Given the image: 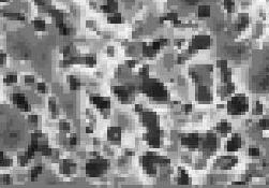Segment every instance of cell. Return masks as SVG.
Listing matches in <instances>:
<instances>
[{"label":"cell","mask_w":269,"mask_h":188,"mask_svg":"<svg viewBox=\"0 0 269 188\" xmlns=\"http://www.w3.org/2000/svg\"><path fill=\"white\" fill-rule=\"evenodd\" d=\"M126 153H127V155H128V156H132V155H133V152H129V151H127Z\"/></svg>","instance_id":"56"},{"label":"cell","mask_w":269,"mask_h":188,"mask_svg":"<svg viewBox=\"0 0 269 188\" xmlns=\"http://www.w3.org/2000/svg\"><path fill=\"white\" fill-rule=\"evenodd\" d=\"M158 41L160 42V44H161V45H163V44H167V42H168V41H167L166 39H160V40H158Z\"/></svg>","instance_id":"51"},{"label":"cell","mask_w":269,"mask_h":188,"mask_svg":"<svg viewBox=\"0 0 269 188\" xmlns=\"http://www.w3.org/2000/svg\"><path fill=\"white\" fill-rule=\"evenodd\" d=\"M196 99L201 102L211 101V94L207 86H199L196 89Z\"/></svg>","instance_id":"8"},{"label":"cell","mask_w":269,"mask_h":188,"mask_svg":"<svg viewBox=\"0 0 269 188\" xmlns=\"http://www.w3.org/2000/svg\"><path fill=\"white\" fill-rule=\"evenodd\" d=\"M145 140L148 141V143L152 147H159L160 146V138H159V130L152 128L147 135H145Z\"/></svg>","instance_id":"5"},{"label":"cell","mask_w":269,"mask_h":188,"mask_svg":"<svg viewBox=\"0 0 269 188\" xmlns=\"http://www.w3.org/2000/svg\"><path fill=\"white\" fill-rule=\"evenodd\" d=\"M90 100H91V102H92L97 108H99V109H108L109 108L108 99L102 98V97H99V96H93V97H91Z\"/></svg>","instance_id":"11"},{"label":"cell","mask_w":269,"mask_h":188,"mask_svg":"<svg viewBox=\"0 0 269 188\" xmlns=\"http://www.w3.org/2000/svg\"><path fill=\"white\" fill-rule=\"evenodd\" d=\"M25 82L26 83H34V78L31 75H28L25 78Z\"/></svg>","instance_id":"46"},{"label":"cell","mask_w":269,"mask_h":188,"mask_svg":"<svg viewBox=\"0 0 269 188\" xmlns=\"http://www.w3.org/2000/svg\"><path fill=\"white\" fill-rule=\"evenodd\" d=\"M59 128L61 130H63V131H68V130H70V124L65 121H61L59 123Z\"/></svg>","instance_id":"34"},{"label":"cell","mask_w":269,"mask_h":188,"mask_svg":"<svg viewBox=\"0 0 269 188\" xmlns=\"http://www.w3.org/2000/svg\"><path fill=\"white\" fill-rule=\"evenodd\" d=\"M13 102H14L20 109L24 110L26 112L30 110V107H29L28 102H27L25 96L23 95V94H14V95H13Z\"/></svg>","instance_id":"9"},{"label":"cell","mask_w":269,"mask_h":188,"mask_svg":"<svg viewBox=\"0 0 269 188\" xmlns=\"http://www.w3.org/2000/svg\"><path fill=\"white\" fill-rule=\"evenodd\" d=\"M140 74L144 76H147L148 75V66H144L143 69L140 70Z\"/></svg>","instance_id":"44"},{"label":"cell","mask_w":269,"mask_h":188,"mask_svg":"<svg viewBox=\"0 0 269 188\" xmlns=\"http://www.w3.org/2000/svg\"><path fill=\"white\" fill-rule=\"evenodd\" d=\"M241 138L240 135H238V133H235V135H233V137H232V139L230 140H228V142H227V152H237L239 148L241 147Z\"/></svg>","instance_id":"7"},{"label":"cell","mask_w":269,"mask_h":188,"mask_svg":"<svg viewBox=\"0 0 269 188\" xmlns=\"http://www.w3.org/2000/svg\"><path fill=\"white\" fill-rule=\"evenodd\" d=\"M135 111L137 113L143 112V105H142V104H136V105H135Z\"/></svg>","instance_id":"47"},{"label":"cell","mask_w":269,"mask_h":188,"mask_svg":"<svg viewBox=\"0 0 269 188\" xmlns=\"http://www.w3.org/2000/svg\"><path fill=\"white\" fill-rule=\"evenodd\" d=\"M1 1H3V2H4V1H8V0H1Z\"/></svg>","instance_id":"57"},{"label":"cell","mask_w":269,"mask_h":188,"mask_svg":"<svg viewBox=\"0 0 269 188\" xmlns=\"http://www.w3.org/2000/svg\"><path fill=\"white\" fill-rule=\"evenodd\" d=\"M85 62L89 66H93L95 64V57L93 56H87L85 58Z\"/></svg>","instance_id":"38"},{"label":"cell","mask_w":269,"mask_h":188,"mask_svg":"<svg viewBox=\"0 0 269 188\" xmlns=\"http://www.w3.org/2000/svg\"><path fill=\"white\" fill-rule=\"evenodd\" d=\"M36 88H38V90H39L40 93H44L45 90H46V86H45L44 83H39L38 86H36Z\"/></svg>","instance_id":"42"},{"label":"cell","mask_w":269,"mask_h":188,"mask_svg":"<svg viewBox=\"0 0 269 188\" xmlns=\"http://www.w3.org/2000/svg\"><path fill=\"white\" fill-rule=\"evenodd\" d=\"M33 26L34 29L38 31H42L45 29V22L42 20H33Z\"/></svg>","instance_id":"24"},{"label":"cell","mask_w":269,"mask_h":188,"mask_svg":"<svg viewBox=\"0 0 269 188\" xmlns=\"http://www.w3.org/2000/svg\"><path fill=\"white\" fill-rule=\"evenodd\" d=\"M191 76H192L193 81H195V82H201V81H202V76L199 75L197 72H191Z\"/></svg>","instance_id":"40"},{"label":"cell","mask_w":269,"mask_h":188,"mask_svg":"<svg viewBox=\"0 0 269 188\" xmlns=\"http://www.w3.org/2000/svg\"><path fill=\"white\" fill-rule=\"evenodd\" d=\"M28 121H29V123H31V124H36V121H38V116L30 115L28 117Z\"/></svg>","instance_id":"43"},{"label":"cell","mask_w":269,"mask_h":188,"mask_svg":"<svg viewBox=\"0 0 269 188\" xmlns=\"http://www.w3.org/2000/svg\"><path fill=\"white\" fill-rule=\"evenodd\" d=\"M69 143H70V145H76V143H77V137H76V135H71L70 139H69Z\"/></svg>","instance_id":"41"},{"label":"cell","mask_w":269,"mask_h":188,"mask_svg":"<svg viewBox=\"0 0 269 188\" xmlns=\"http://www.w3.org/2000/svg\"><path fill=\"white\" fill-rule=\"evenodd\" d=\"M191 110H192V105L191 104H185V111L187 114H189V113L191 112Z\"/></svg>","instance_id":"48"},{"label":"cell","mask_w":269,"mask_h":188,"mask_svg":"<svg viewBox=\"0 0 269 188\" xmlns=\"http://www.w3.org/2000/svg\"><path fill=\"white\" fill-rule=\"evenodd\" d=\"M258 126L261 127L262 129H269V118H262L261 121H258Z\"/></svg>","instance_id":"30"},{"label":"cell","mask_w":269,"mask_h":188,"mask_svg":"<svg viewBox=\"0 0 269 188\" xmlns=\"http://www.w3.org/2000/svg\"><path fill=\"white\" fill-rule=\"evenodd\" d=\"M156 119H157V117H156V115L152 112H146L143 116L144 123L149 128H152V127L156 126Z\"/></svg>","instance_id":"14"},{"label":"cell","mask_w":269,"mask_h":188,"mask_svg":"<svg viewBox=\"0 0 269 188\" xmlns=\"http://www.w3.org/2000/svg\"><path fill=\"white\" fill-rule=\"evenodd\" d=\"M1 165H2V167H9L12 165V160L11 159H6L4 158V156H1Z\"/></svg>","instance_id":"37"},{"label":"cell","mask_w":269,"mask_h":188,"mask_svg":"<svg viewBox=\"0 0 269 188\" xmlns=\"http://www.w3.org/2000/svg\"><path fill=\"white\" fill-rule=\"evenodd\" d=\"M181 143L183 145L188 146V147H197L199 143V137L198 135H185V138L181 139Z\"/></svg>","instance_id":"10"},{"label":"cell","mask_w":269,"mask_h":188,"mask_svg":"<svg viewBox=\"0 0 269 188\" xmlns=\"http://www.w3.org/2000/svg\"><path fill=\"white\" fill-rule=\"evenodd\" d=\"M156 50H154L153 48H152V45L151 46H147L146 44H144V46H143V53H144V55L145 56H147V57H152L156 54Z\"/></svg>","instance_id":"21"},{"label":"cell","mask_w":269,"mask_h":188,"mask_svg":"<svg viewBox=\"0 0 269 188\" xmlns=\"http://www.w3.org/2000/svg\"><path fill=\"white\" fill-rule=\"evenodd\" d=\"M17 81V78L16 75L14 74H8V75L4 78V82L6 83H15Z\"/></svg>","instance_id":"33"},{"label":"cell","mask_w":269,"mask_h":188,"mask_svg":"<svg viewBox=\"0 0 269 188\" xmlns=\"http://www.w3.org/2000/svg\"><path fill=\"white\" fill-rule=\"evenodd\" d=\"M223 6L224 9L226 10L228 13H232L234 12V9H235V4H234V0H224L223 2Z\"/></svg>","instance_id":"23"},{"label":"cell","mask_w":269,"mask_h":188,"mask_svg":"<svg viewBox=\"0 0 269 188\" xmlns=\"http://www.w3.org/2000/svg\"><path fill=\"white\" fill-rule=\"evenodd\" d=\"M210 37L206 36V34H201V36H195L192 40V44L191 48H189V52L194 53V51L197 50H205L210 46Z\"/></svg>","instance_id":"3"},{"label":"cell","mask_w":269,"mask_h":188,"mask_svg":"<svg viewBox=\"0 0 269 188\" xmlns=\"http://www.w3.org/2000/svg\"><path fill=\"white\" fill-rule=\"evenodd\" d=\"M107 6H108L109 9L112 10V12H114V11L117 10L118 4H117V2H116L115 0H107Z\"/></svg>","instance_id":"35"},{"label":"cell","mask_w":269,"mask_h":188,"mask_svg":"<svg viewBox=\"0 0 269 188\" xmlns=\"http://www.w3.org/2000/svg\"><path fill=\"white\" fill-rule=\"evenodd\" d=\"M216 146H217V139H216V135H212V133H208L206 135V139L204 141V144H203V149L206 154H210L212 153L214 149H216Z\"/></svg>","instance_id":"4"},{"label":"cell","mask_w":269,"mask_h":188,"mask_svg":"<svg viewBox=\"0 0 269 188\" xmlns=\"http://www.w3.org/2000/svg\"><path fill=\"white\" fill-rule=\"evenodd\" d=\"M248 153H249V155L250 156H252V157H257V156H260V149H258L257 147H250Z\"/></svg>","instance_id":"32"},{"label":"cell","mask_w":269,"mask_h":188,"mask_svg":"<svg viewBox=\"0 0 269 188\" xmlns=\"http://www.w3.org/2000/svg\"><path fill=\"white\" fill-rule=\"evenodd\" d=\"M107 137H108V140L111 141H119L121 138V129L120 128H117V127H114V128H109L108 132H107Z\"/></svg>","instance_id":"13"},{"label":"cell","mask_w":269,"mask_h":188,"mask_svg":"<svg viewBox=\"0 0 269 188\" xmlns=\"http://www.w3.org/2000/svg\"><path fill=\"white\" fill-rule=\"evenodd\" d=\"M250 22V17L247 13H242V14H239V18L238 22L236 23L235 25V29L236 30H244L248 25H249Z\"/></svg>","instance_id":"12"},{"label":"cell","mask_w":269,"mask_h":188,"mask_svg":"<svg viewBox=\"0 0 269 188\" xmlns=\"http://www.w3.org/2000/svg\"><path fill=\"white\" fill-rule=\"evenodd\" d=\"M108 22L113 23V24H119V23L122 22V18H121L120 14H117V13H113V15L108 17Z\"/></svg>","instance_id":"25"},{"label":"cell","mask_w":269,"mask_h":188,"mask_svg":"<svg viewBox=\"0 0 269 188\" xmlns=\"http://www.w3.org/2000/svg\"><path fill=\"white\" fill-rule=\"evenodd\" d=\"M41 172H42V167H36V168L32 169V170H31V173H30L31 180L36 178V176H38Z\"/></svg>","instance_id":"27"},{"label":"cell","mask_w":269,"mask_h":188,"mask_svg":"<svg viewBox=\"0 0 269 188\" xmlns=\"http://www.w3.org/2000/svg\"><path fill=\"white\" fill-rule=\"evenodd\" d=\"M249 110V100L244 95H237L227 103V111L230 115H244Z\"/></svg>","instance_id":"1"},{"label":"cell","mask_w":269,"mask_h":188,"mask_svg":"<svg viewBox=\"0 0 269 188\" xmlns=\"http://www.w3.org/2000/svg\"><path fill=\"white\" fill-rule=\"evenodd\" d=\"M4 59H6V55H4V54L2 53V54H1V64H3V62L6 61Z\"/></svg>","instance_id":"53"},{"label":"cell","mask_w":269,"mask_h":188,"mask_svg":"<svg viewBox=\"0 0 269 188\" xmlns=\"http://www.w3.org/2000/svg\"><path fill=\"white\" fill-rule=\"evenodd\" d=\"M107 50H108V55H109V56H112V55H114V48H113L112 46H109V48H107Z\"/></svg>","instance_id":"52"},{"label":"cell","mask_w":269,"mask_h":188,"mask_svg":"<svg viewBox=\"0 0 269 188\" xmlns=\"http://www.w3.org/2000/svg\"><path fill=\"white\" fill-rule=\"evenodd\" d=\"M217 67L220 68V69H225V68H227V61L226 60H224V59H219L218 61H217Z\"/></svg>","instance_id":"36"},{"label":"cell","mask_w":269,"mask_h":188,"mask_svg":"<svg viewBox=\"0 0 269 188\" xmlns=\"http://www.w3.org/2000/svg\"><path fill=\"white\" fill-rule=\"evenodd\" d=\"M197 14L199 17H209L210 16V7L209 6H201L198 8Z\"/></svg>","instance_id":"18"},{"label":"cell","mask_w":269,"mask_h":188,"mask_svg":"<svg viewBox=\"0 0 269 188\" xmlns=\"http://www.w3.org/2000/svg\"><path fill=\"white\" fill-rule=\"evenodd\" d=\"M178 181L181 184H188V183H190L191 180H190V176H189L188 173L185 170L179 169V178H178Z\"/></svg>","instance_id":"20"},{"label":"cell","mask_w":269,"mask_h":188,"mask_svg":"<svg viewBox=\"0 0 269 188\" xmlns=\"http://www.w3.org/2000/svg\"><path fill=\"white\" fill-rule=\"evenodd\" d=\"M107 167V161L103 159H95L89 161V163H87L86 166V172L89 176H99L100 174L103 173V171H105V169Z\"/></svg>","instance_id":"2"},{"label":"cell","mask_w":269,"mask_h":188,"mask_svg":"<svg viewBox=\"0 0 269 188\" xmlns=\"http://www.w3.org/2000/svg\"><path fill=\"white\" fill-rule=\"evenodd\" d=\"M237 161H238V159L236 157H233V156H225V157H221L218 160V165L221 169L227 170V169L233 168L236 163H237Z\"/></svg>","instance_id":"6"},{"label":"cell","mask_w":269,"mask_h":188,"mask_svg":"<svg viewBox=\"0 0 269 188\" xmlns=\"http://www.w3.org/2000/svg\"><path fill=\"white\" fill-rule=\"evenodd\" d=\"M263 109H264V107L261 102L260 101L255 102L254 107H253V109H252L253 115H261L262 113H263Z\"/></svg>","instance_id":"22"},{"label":"cell","mask_w":269,"mask_h":188,"mask_svg":"<svg viewBox=\"0 0 269 188\" xmlns=\"http://www.w3.org/2000/svg\"><path fill=\"white\" fill-rule=\"evenodd\" d=\"M185 58L183 56H182V57H179V58H178V62H183V61H185Z\"/></svg>","instance_id":"54"},{"label":"cell","mask_w":269,"mask_h":188,"mask_svg":"<svg viewBox=\"0 0 269 188\" xmlns=\"http://www.w3.org/2000/svg\"><path fill=\"white\" fill-rule=\"evenodd\" d=\"M221 78H222V82H224V83H228V82L230 81V78H232V71H230L228 68L222 69L221 70Z\"/></svg>","instance_id":"19"},{"label":"cell","mask_w":269,"mask_h":188,"mask_svg":"<svg viewBox=\"0 0 269 188\" xmlns=\"http://www.w3.org/2000/svg\"><path fill=\"white\" fill-rule=\"evenodd\" d=\"M49 109H51L52 113H56L57 109H56V102L54 99H49Z\"/></svg>","instance_id":"39"},{"label":"cell","mask_w":269,"mask_h":188,"mask_svg":"<svg viewBox=\"0 0 269 188\" xmlns=\"http://www.w3.org/2000/svg\"><path fill=\"white\" fill-rule=\"evenodd\" d=\"M230 130H232L230 124H228L225 121H221V123H219L217 125V131H219L220 133H228Z\"/></svg>","instance_id":"17"},{"label":"cell","mask_w":269,"mask_h":188,"mask_svg":"<svg viewBox=\"0 0 269 188\" xmlns=\"http://www.w3.org/2000/svg\"><path fill=\"white\" fill-rule=\"evenodd\" d=\"M86 132H88V133H91V132H92V129H91L90 127H88V128H86Z\"/></svg>","instance_id":"55"},{"label":"cell","mask_w":269,"mask_h":188,"mask_svg":"<svg viewBox=\"0 0 269 188\" xmlns=\"http://www.w3.org/2000/svg\"><path fill=\"white\" fill-rule=\"evenodd\" d=\"M173 20V22H175V20H178V14H177V13H168V14H166L163 18H161V20Z\"/></svg>","instance_id":"28"},{"label":"cell","mask_w":269,"mask_h":188,"mask_svg":"<svg viewBox=\"0 0 269 188\" xmlns=\"http://www.w3.org/2000/svg\"><path fill=\"white\" fill-rule=\"evenodd\" d=\"M114 91H115L116 95L119 97L121 101H127L129 99V93L124 89V87H115L114 88Z\"/></svg>","instance_id":"16"},{"label":"cell","mask_w":269,"mask_h":188,"mask_svg":"<svg viewBox=\"0 0 269 188\" xmlns=\"http://www.w3.org/2000/svg\"><path fill=\"white\" fill-rule=\"evenodd\" d=\"M127 66L129 68H134L135 67V61L134 60H128L127 61Z\"/></svg>","instance_id":"49"},{"label":"cell","mask_w":269,"mask_h":188,"mask_svg":"<svg viewBox=\"0 0 269 188\" xmlns=\"http://www.w3.org/2000/svg\"><path fill=\"white\" fill-rule=\"evenodd\" d=\"M6 16H9V18H13V20H25V17L23 14H20V13H6Z\"/></svg>","instance_id":"29"},{"label":"cell","mask_w":269,"mask_h":188,"mask_svg":"<svg viewBox=\"0 0 269 188\" xmlns=\"http://www.w3.org/2000/svg\"><path fill=\"white\" fill-rule=\"evenodd\" d=\"M160 46H161V44L159 41H156V42L152 43V48H153L156 51H159V50H160Z\"/></svg>","instance_id":"45"},{"label":"cell","mask_w":269,"mask_h":188,"mask_svg":"<svg viewBox=\"0 0 269 188\" xmlns=\"http://www.w3.org/2000/svg\"><path fill=\"white\" fill-rule=\"evenodd\" d=\"M2 180L4 181V183H11V181H12V178L9 175H3L2 176Z\"/></svg>","instance_id":"50"},{"label":"cell","mask_w":269,"mask_h":188,"mask_svg":"<svg viewBox=\"0 0 269 188\" xmlns=\"http://www.w3.org/2000/svg\"><path fill=\"white\" fill-rule=\"evenodd\" d=\"M74 168H75V165H74L72 161H70V160H65V161L61 163V166H60V171H61L62 173H71Z\"/></svg>","instance_id":"15"},{"label":"cell","mask_w":269,"mask_h":188,"mask_svg":"<svg viewBox=\"0 0 269 188\" xmlns=\"http://www.w3.org/2000/svg\"><path fill=\"white\" fill-rule=\"evenodd\" d=\"M69 82H70L71 89H77L79 87V81L75 76H69Z\"/></svg>","instance_id":"26"},{"label":"cell","mask_w":269,"mask_h":188,"mask_svg":"<svg viewBox=\"0 0 269 188\" xmlns=\"http://www.w3.org/2000/svg\"><path fill=\"white\" fill-rule=\"evenodd\" d=\"M17 159H18V162H20V166H26V165L28 163V159H29V158L27 157V155L25 154V155H20Z\"/></svg>","instance_id":"31"}]
</instances>
